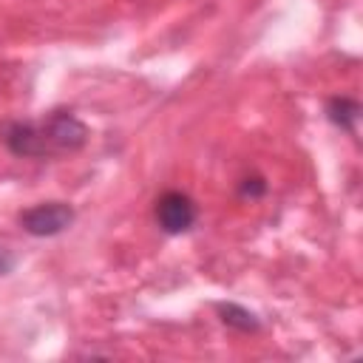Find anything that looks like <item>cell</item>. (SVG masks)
<instances>
[{
	"label": "cell",
	"instance_id": "obj_3",
	"mask_svg": "<svg viewBox=\"0 0 363 363\" xmlns=\"http://www.w3.org/2000/svg\"><path fill=\"white\" fill-rule=\"evenodd\" d=\"M74 207L65 201H43L20 213V227L34 238H54L74 224Z\"/></svg>",
	"mask_w": 363,
	"mask_h": 363
},
{
	"label": "cell",
	"instance_id": "obj_5",
	"mask_svg": "<svg viewBox=\"0 0 363 363\" xmlns=\"http://www.w3.org/2000/svg\"><path fill=\"white\" fill-rule=\"evenodd\" d=\"M326 119L335 128L346 130V133H357V119H360L357 99H352V96H332L326 102Z\"/></svg>",
	"mask_w": 363,
	"mask_h": 363
},
{
	"label": "cell",
	"instance_id": "obj_8",
	"mask_svg": "<svg viewBox=\"0 0 363 363\" xmlns=\"http://www.w3.org/2000/svg\"><path fill=\"white\" fill-rule=\"evenodd\" d=\"M14 261H17V258H14V252H11V250H6V247L0 244V275H9V272L14 269Z\"/></svg>",
	"mask_w": 363,
	"mask_h": 363
},
{
	"label": "cell",
	"instance_id": "obj_2",
	"mask_svg": "<svg viewBox=\"0 0 363 363\" xmlns=\"http://www.w3.org/2000/svg\"><path fill=\"white\" fill-rule=\"evenodd\" d=\"M153 218L159 224L162 233L167 235H184L193 230L196 218H199V207L196 201L182 193V190H164L156 204H153Z\"/></svg>",
	"mask_w": 363,
	"mask_h": 363
},
{
	"label": "cell",
	"instance_id": "obj_6",
	"mask_svg": "<svg viewBox=\"0 0 363 363\" xmlns=\"http://www.w3.org/2000/svg\"><path fill=\"white\" fill-rule=\"evenodd\" d=\"M216 312H218L221 323H227L230 329H238V332H258V329H261L258 315L250 312V309L241 306V303H233V301H227V303H216Z\"/></svg>",
	"mask_w": 363,
	"mask_h": 363
},
{
	"label": "cell",
	"instance_id": "obj_1",
	"mask_svg": "<svg viewBox=\"0 0 363 363\" xmlns=\"http://www.w3.org/2000/svg\"><path fill=\"white\" fill-rule=\"evenodd\" d=\"M40 130L45 136L51 156L54 153H74V150L85 147V142H88L85 122L74 111H65V108H57L45 119H40Z\"/></svg>",
	"mask_w": 363,
	"mask_h": 363
},
{
	"label": "cell",
	"instance_id": "obj_7",
	"mask_svg": "<svg viewBox=\"0 0 363 363\" xmlns=\"http://www.w3.org/2000/svg\"><path fill=\"white\" fill-rule=\"evenodd\" d=\"M264 193H267L264 176H247V179L241 182V187H238V196H241V199H261Z\"/></svg>",
	"mask_w": 363,
	"mask_h": 363
},
{
	"label": "cell",
	"instance_id": "obj_4",
	"mask_svg": "<svg viewBox=\"0 0 363 363\" xmlns=\"http://www.w3.org/2000/svg\"><path fill=\"white\" fill-rule=\"evenodd\" d=\"M3 145L9 147V153L20 156V159H45L51 156L45 136L40 130V122H11L3 130Z\"/></svg>",
	"mask_w": 363,
	"mask_h": 363
}]
</instances>
